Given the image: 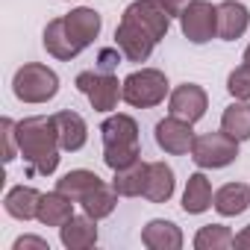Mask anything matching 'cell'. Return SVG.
Masks as SVG:
<instances>
[{"instance_id":"cell-1","label":"cell","mask_w":250,"mask_h":250,"mask_svg":"<svg viewBox=\"0 0 250 250\" xmlns=\"http://www.w3.org/2000/svg\"><path fill=\"white\" fill-rule=\"evenodd\" d=\"M18 150L30 165V174L50 177L59 168V130L53 115H30L18 121Z\"/></svg>"},{"instance_id":"cell-31","label":"cell","mask_w":250,"mask_h":250,"mask_svg":"<svg viewBox=\"0 0 250 250\" xmlns=\"http://www.w3.org/2000/svg\"><path fill=\"white\" fill-rule=\"evenodd\" d=\"M50 250V244L42 238V235H21V238H15V244H12V250Z\"/></svg>"},{"instance_id":"cell-25","label":"cell","mask_w":250,"mask_h":250,"mask_svg":"<svg viewBox=\"0 0 250 250\" xmlns=\"http://www.w3.org/2000/svg\"><path fill=\"white\" fill-rule=\"evenodd\" d=\"M221 130L235 142L250 139V100H232L221 115Z\"/></svg>"},{"instance_id":"cell-18","label":"cell","mask_w":250,"mask_h":250,"mask_svg":"<svg viewBox=\"0 0 250 250\" xmlns=\"http://www.w3.org/2000/svg\"><path fill=\"white\" fill-rule=\"evenodd\" d=\"M183 241H186L183 229L174 221H165V218H156L142 229V244L150 247V250H180Z\"/></svg>"},{"instance_id":"cell-7","label":"cell","mask_w":250,"mask_h":250,"mask_svg":"<svg viewBox=\"0 0 250 250\" xmlns=\"http://www.w3.org/2000/svg\"><path fill=\"white\" fill-rule=\"evenodd\" d=\"M121 18L130 21V24H136L139 30H145L156 44L168 36L171 21H174V15L165 6V0H133V3L124 9Z\"/></svg>"},{"instance_id":"cell-22","label":"cell","mask_w":250,"mask_h":250,"mask_svg":"<svg viewBox=\"0 0 250 250\" xmlns=\"http://www.w3.org/2000/svg\"><path fill=\"white\" fill-rule=\"evenodd\" d=\"M147 165H150V162L136 159L133 165L115 171L112 188H115L121 197H145V186H147Z\"/></svg>"},{"instance_id":"cell-24","label":"cell","mask_w":250,"mask_h":250,"mask_svg":"<svg viewBox=\"0 0 250 250\" xmlns=\"http://www.w3.org/2000/svg\"><path fill=\"white\" fill-rule=\"evenodd\" d=\"M103 180L94 174V171H85V168H77V171H68L62 180H56V191L68 194L74 203H80L85 194H91L94 188H100Z\"/></svg>"},{"instance_id":"cell-14","label":"cell","mask_w":250,"mask_h":250,"mask_svg":"<svg viewBox=\"0 0 250 250\" xmlns=\"http://www.w3.org/2000/svg\"><path fill=\"white\" fill-rule=\"evenodd\" d=\"M56 121V130H59V145L65 153H77L85 147L88 142V127H85V118L74 109H62L53 115Z\"/></svg>"},{"instance_id":"cell-3","label":"cell","mask_w":250,"mask_h":250,"mask_svg":"<svg viewBox=\"0 0 250 250\" xmlns=\"http://www.w3.org/2000/svg\"><path fill=\"white\" fill-rule=\"evenodd\" d=\"M12 91L21 103H47L59 94V77L42 62H27L15 71Z\"/></svg>"},{"instance_id":"cell-21","label":"cell","mask_w":250,"mask_h":250,"mask_svg":"<svg viewBox=\"0 0 250 250\" xmlns=\"http://www.w3.org/2000/svg\"><path fill=\"white\" fill-rule=\"evenodd\" d=\"M74 215V200L68 197V194H62V191H47V194H42V200H39V215H36V221L39 224H44V227H62L68 218Z\"/></svg>"},{"instance_id":"cell-28","label":"cell","mask_w":250,"mask_h":250,"mask_svg":"<svg viewBox=\"0 0 250 250\" xmlns=\"http://www.w3.org/2000/svg\"><path fill=\"white\" fill-rule=\"evenodd\" d=\"M227 91L232 94V100H250V65H238L229 71L227 77Z\"/></svg>"},{"instance_id":"cell-34","label":"cell","mask_w":250,"mask_h":250,"mask_svg":"<svg viewBox=\"0 0 250 250\" xmlns=\"http://www.w3.org/2000/svg\"><path fill=\"white\" fill-rule=\"evenodd\" d=\"M244 65H250V44H247V50H244V59H241Z\"/></svg>"},{"instance_id":"cell-23","label":"cell","mask_w":250,"mask_h":250,"mask_svg":"<svg viewBox=\"0 0 250 250\" xmlns=\"http://www.w3.org/2000/svg\"><path fill=\"white\" fill-rule=\"evenodd\" d=\"M212 183L206 174H191L188 183H186V191H183V212L186 215H203L209 206H212Z\"/></svg>"},{"instance_id":"cell-32","label":"cell","mask_w":250,"mask_h":250,"mask_svg":"<svg viewBox=\"0 0 250 250\" xmlns=\"http://www.w3.org/2000/svg\"><path fill=\"white\" fill-rule=\"evenodd\" d=\"M191 3V0H165V6H168V12L174 15V18H180L183 15V9Z\"/></svg>"},{"instance_id":"cell-13","label":"cell","mask_w":250,"mask_h":250,"mask_svg":"<svg viewBox=\"0 0 250 250\" xmlns=\"http://www.w3.org/2000/svg\"><path fill=\"white\" fill-rule=\"evenodd\" d=\"M59 241L68 250H88L97 244V221L91 215H71L62 227H59Z\"/></svg>"},{"instance_id":"cell-30","label":"cell","mask_w":250,"mask_h":250,"mask_svg":"<svg viewBox=\"0 0 250 250\" xmlns=\"http://www.w3.org/2000/svg\"><path fill=\"white\" fill-rule=\"evenodd\" d=\"M121 59H124V53H121L118 47H103V50L97 53L94 68H97V71H103V74H115V71H118V65H121Z\"/></svg>"},{"instance_id":"cell-33","label":"cell","mask_w":250,"mask_h":250,"mask_svg":"<svg viewBox=\"0 0 250 250\" xmlns=\"http://www.w3.org/2000/svg\"><path fill=\"white\" fill-rule=\"evenodd\" d=\"M235 247H247V250H250V224L235 235Z\"/></svg>"},{"instance_id":"cell-4","label":"cell","mask_w":250,"mask_h":250,"mask_svg":"<svg viewBox=\"0 0 250 250\" xmlns=\"http://www.w3.org/2000/svg\"><path fill=\"white\" fill-rule=\"evenodd\" d=\"M168 91H171L168 77L159 68H142L124 80V103H130L136 109L159 106L168 97Z\"/></svg>"},{"instance_id":"cell-29","label":"cell","mask_w":250,"mask_h":250,"mask_svg":"<svg viewBox=\"0 0 250 250\" xmlns=\"http://www.w3.org/2000/svg\"><path fill=\"white\" fill-rule=\"evenodd\" d=\"M0 130H3V162L9 165L21 150H18V121L0 118Z\"/></svg>"},{"instance_id":"cell-20","label":"cell","mask_w":250,"mask_h":250,"mask_svg":"<svg viewBox=\"0 0 250 250\" xmlns=\"http://www.w3.org/2000/svg\"><path fill=\"white\" fill-rule=\"evenodd\" d=\"M177 180H174V168L165 162H150L147 165V186H145V197L150 203H168L174 197Z\"/></svg>"},{"instance_id":"cell-2","label":"cell","mask_w":250,"mask_h":250,"mask_svg":"<svg viewBox=\"0 0 250 250\" xmlns=\"http://www.w3.org/2000/svg\"><path fill=\"white\" fill-rule=\"evenodd\" d=\"M100 139H103V162L112 171H121L142 159L139 147V124L133 115L115 112L100 124Z\"/></svg>"},{"instance_id":"cell-27","label":"cell","mask_w":250,"mask_h":250,"mask_svg":"<svg viewBox=\"0 0 250 250\" xmlns=\"http://www.w3.org/2000/svg\"><path fill=\"white\" fill-rule=\"evenodd\" d=\"M194 247L197 250H227V247H235V235L224 224H206L197 229Z\"/></svg>"},{"instance_id":"cell-17","label":"cell","mask_w":250,"mask_h":250,"mask_svg":"<svg viewBox=\"0 0 250 250\" xmlns=\"http://www.w3.org/2000/svg\"><path fill=\"white\" fill-rule=\"evenodd\" d=\"M39 200H42L39 188H33V186H12L6 191V197H3V209L15 221H33L39 215Z\"/></svg>"},{"instance_id":"cell-5","label":"cell","mask_w":250,"mask_h":250,"mask_svg":"<svg viewBox=\"0 0 250 250\" xmlns=\"http://www.w3.org/2000/svg\"><path fill=\"white\" fill-rule=\"evenodd\" d=\"M191 159L197 168L203 171H215V168H227L238 159V142L232 136H227L224 130L218 133H203V136H194V145H191Z\"/></svg>"},{"instance_id":"cell-8","label":"cell","mask_w":250,"mask_h":250,"mask_svg":"<svg viewBox=\"0 0 250 250\" xmlns=\"http://www.w3.org/2000/svg\"><path fill=\"white\" fill-rule=\"evenodd\" d=\"M180 30L191 44H206L218 39V6L209 0H191L180 15Z\"/></svg>"},{"instance_id":"cell-15","label":"cell","mask_w":250,"mask_h":250,"mask_svg":"<svg viewBox=\"0 0 250 250\" xmlns=\"http://www.w3.org/2000/svg\"><path fill=\"white\" fill-rule=\"evenodd\" d=\"M250 27V9L238 0H224L218 3V39L221 42H235L247 33Z\"/></svg>"},{"instance_id":"cell-26","label":"cell","mask_w":250,"mask_h":250,"mask_svg":"<svg viewBox=\"0 0 250 250\" xmlns=\"http://www.w3.org/2000/svg\"><path fill=\"white\" fill-rule=\"evenodd\" d=\"M118 191L112 188V186H100V188H94L91 194H85L83 200H80V206H83V212L85 215H91L94 221H100V218H109L112 212H115V206H118Z\"/></svg>"},{"instance_id":"cell-11","label":"cell","mask_w":250,"mask_h":250,"mask_svg":"<svg viewBox=\"0 0 250 250\" xmlns=\"http://www.w3.org/2000/svg\"><path fill=\"white\" fill-rule=\"evenodd\" d=\"M115 47L124 53V59H127V62H147L150 53H153V47H156V42L145 30H139L136 24H130V21L121 18V24L115 30Z\"/></svg>"},{"instance_id":"cell-12","label":"cell","mask_w":250,"mask_h":250,"mask_svg":"<svg viewBox=\"0 0 250 250\" xmlns=\"http://www.w3.org/2000/svg\"><path fill=\"white\" fill-rule=\"evenodd\" d=\"M65 18V27H68V36L74 39V44L80 50H85L88 44H94V39L100 36V27H103V18L97 9H88V6H80V9H71Z\"/></svg>"},{"instance_id":"cell-6","label":"cell","mask_w":250,"mask_h":250,"mask_svg":"<svg viewBox=\"0 0 250 250\" xmlns=\"http://www.w3.org/2000/svg\"><path fill=\"white\" fill-rule=\"evenodd\" d=\"M74 85L88 97L94 112H112L118 106V100H124V83H118L115 74H103L97 68L77 74Z\"/></svg>"},{"instance_id":"cell-16","label":"cell","mask_w":250,"mask_h":250,"mask_svg":"<svg viewBox=\"0 0 250 250\" xmlns=\"http://www.w3.org/2000/svg\"><path fill=\"white\" fill-rule=\"evenodd\" d=\"M42 44H44V50H47L50 56H56V59H62V62H71L74 56L83 53V50L74 44V39L68 36L65 18H53V21H47L44 33H42Z\"/></svg>"},{"instance_id":"cell-19","label":"cell","mask_w":250,"mask_h":250,"mask_svg":"<svg viewBox=\"0 0 250 250\" xmlns=\"http://www.w3.org/2000/svg\"><path fill=\"white\" fill-rule=\"evenodd\" d=\"M212 206L224 218H235V215L247 212L250 209V186H244V183H227V186H221L215 191V197H212Z\"/></svg>"},{"instance_id":"cell-10","label":"cell","mask_w":250,"mask_h":250,"mask_svg":"<svg viewBox=\"0 0 250 250\" xmlns=\"http://www.w3.org/2000/svg\"><path fill=\"white\" fill-rule=\"evenodd\" d=\"M209 109V94L197 83H183L168 94V115H177L183 121L197 124Z\"/></svg>"},{"instance_id":"cell-9","label":"cell","mask_w":250,"mask_h":250,"mask_svg":"<svg viewBox=\"0 0 250 250\" xmlns=\"http://www.w3.org/2000/svg\"><path fill=\"white\" fill-rule=\"evenodd\" d=\"M191 127H194L191 121L168 115L156 124V133H153L156 145L171 156H186V153H191V145H194V130Z\"/></svg>"}]
</instances>
